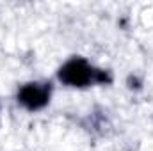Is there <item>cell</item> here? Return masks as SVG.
<instances>
[{"instance_id":"cell-1","label":"cell","mask_w":153,"mask_h":151,"mask_svg":"<svg viewBox=\"0 0 153 151\" xmlns=\"http://www.w3.org/2000/svg\"><path fill=\"white\" fill-rule=\"evenodd\" d=\"M57 78L64 85L78 87V89L89 87V85H103V84L112 82V76L109 75V71L96 68L85 57H80V55L70 57L57 70Z\"/></svg>"},{"instance_id":"cell-2","label":"cell","mask_w":153,"mask_h":151,"mask_svg":"<svg viewBox=\"0 0 153 151\" xmlns=\"http://www.w3.org/2000/svg\"><path fill=\"white\" fill-rule=\"evenodd\" d=\"M16 100L29 112L43 110L52 100V84L50 82H27L18 89Z\"/></svg>"}]
</instances>
